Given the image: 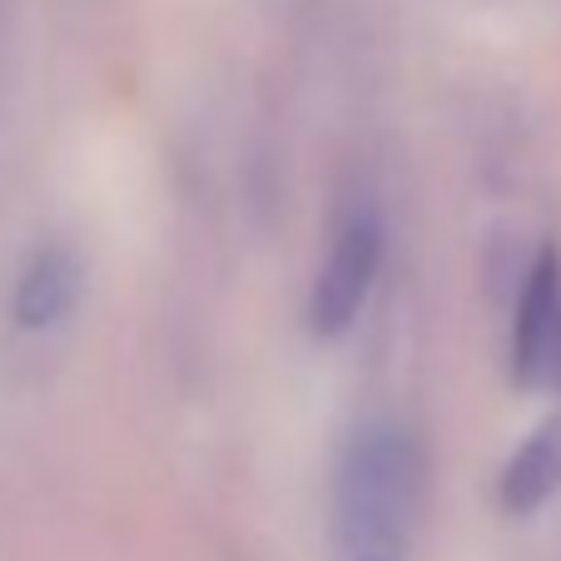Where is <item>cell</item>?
Segmentation results:
<instances>
[{
  "mask_svg": "<svg viewBox=\"0 0 561 561\" xmlns=\"http://www.w3.org/2000/svg\"><path fill=\"white\" fill-rule=\"evenodd\" d=\"M417 488L423 462L413 437L398 423H363L333 477V537L343 561H408Z\"/></svg>",
  "mask_w": 561,
  "mask_h": 561,
  "instance_id": "6da1fadb",
  "label": "cell"
},
{
  "mask_svg": "<svg viewBox=\"0 0 561 561\" xmlns=\"http://www.w3.org/2000/svg\"><path fill=\"white\" fill-rule=\"evenodd\" d=\"M382 264V219L373 209H353L333 229L329 254L318 264L313 288H308V329L318 339H339L353 329L373 294V278Z\"/></svg>",
  "mask_w": 561,
  "mask_h": 561,
  "instance_id": "7a4b0ae2",
  "label": "cell"
},
{
  "mask_svg": "<svg viewBox=\"0 0 561 561\" xmlns=\"http://www.w3.org/2000/svg\"><path fill=\"white\" fill-rule=\"evenodd\" d=\"M561 368V259L541 249L517 298L512 323V378L537 388Z\"/></svg>",
  "mask_w": 561,
  "mask_h": 561,
  "instance_id": "3957f363",
  "label": "cell"
},
{
  "mask_svg": "<svg viewBox=\"0 0 561 561\" xmlns=\"http://www.w3.org/2000/svg\"><path fill=\"white\" fill-rule=\"evenodd\" d=\"M80 298V259L65 244H45L31 254L15 284V323L21 329H55Z\"/></svg>",
  "mask_w": 561,
  "mask_h": 561,
  "instance_id": "277c9868",
  "label": "cell"
},
{
  "mask_svg": "<svg viewBox=\"0 0 561 561\" xmlns=\"http://www.w3.org/2000/svg\"><path fill=\"white\" fill-rule=\"evenodd\" d=\"M561 488V417L527 437L517 453L502 467V507L512 517H527V512L547 507Z\"/></svg>",
  "mask_w": 561,
  "mask_h": 561,
  "instance_id": "5b68a950",
  "label": "cell"
}]
</instances>
